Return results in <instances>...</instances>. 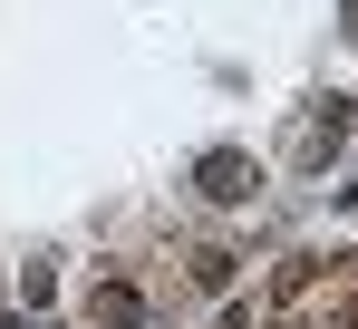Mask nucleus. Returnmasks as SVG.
Returning <instances> with one entry per match:
<instances>
[{
  "label": "nucleus",
  "instance_id": "f257e3e1",
  "mask_svg": "<svg viewBox=\"0 0 358 329\" xmlns=\"http://www.w3.org/2000/svg\"><path fill=\"white\" fill-rule=\"evenodd\" d=\"M339 146H349V97H320V107H310V116L291 126V164L310 174V164H329Z\"/></svg>",
  "mask_w": 358,
  "mask_h": 329
},
{
  "label": "nucleus",
  "instance_id": "f03ea898",
  "mask_svg": "<svg viewBox=\"0 0 358 329\" xmlns=\"http://www.w3.org/2000/svg\"><path fill=\"white\" fill-rule=\"evenodd\" d=\"M194 184H203V204H252V184H262V174H252L242 146H213V155L194 164Z\"/></svg>",
  "mask_w": 358,
  "mask_h": 329
},
{
  "label": "nucleus",
  "instance_id": "423d86ee",
  "mask_svg": "<svg viewBox=\"0 0 358 329\" xmlns=\"http://www.w3.org/2000/svg\"><path fill=\"white\" fill-rule=\"evenodd\" d=\"M320 329H358V300H329V320Z\"/></svg>",
  "mask_w": 358,
  "mask_h": 329
},
{
  "label": "nucleus",
  "instance_id": "20e7f679",
  "mask_svg": "<svg viewBox=\"0 0 358 329\" xmlns=\"http://www.w3.org/2000/svg\"><path fill=\"white\" fill-rule=\"evenodd\" d=\"M194 281H203V290H233V252L203 242V252H194Z\"/></svg>",
  "mask_w": 358,
  "mask_h": 329
},
{
  "label": "nucleus",
  "instance_id": "0eeeda50",
  "mask_svg": "<svg viewBox=\"0 0 358 329\" xmlns=\"http://www.w3.org/2000/svg\"><path fill=\"white\" fill-rule=\"evenodd\" d=\"M339 20H349V29H358V0H339Z\"/></svg>",
  "mask_w": 358,
  "mask_h": 329
},
{
  "label": "nucleus",
  "instance_id": "39448f33",
  "mask_svg": "<svg viewBox=\"0 0 358 329\" xmlns=\"http://www.w3.org/2000/svg\"><path fill=\"white\" fill-rule=\"evenodd\" d=\"M223 329H262V300H233V310H223Z\"/></svg>",
  "mask_w": 358,
  "mask_h": 329
},
{
  "label": "nucleus",
  "instance_id": "7ed1b4c3",
  "mask_svg": "<svg viewBox=\"0 0 358 329\" xmlns=\"http://www.w3.org/2000/svg\"><path fill=\"white\" fill-rule=\"evenodd\" d=\"M87 310H97L107 329H136V320H145V300H136L126 281H97V300H87Z\"/></svg>",
  "mask_w": 358,
  "mask_h": 329
}]
</instances>
